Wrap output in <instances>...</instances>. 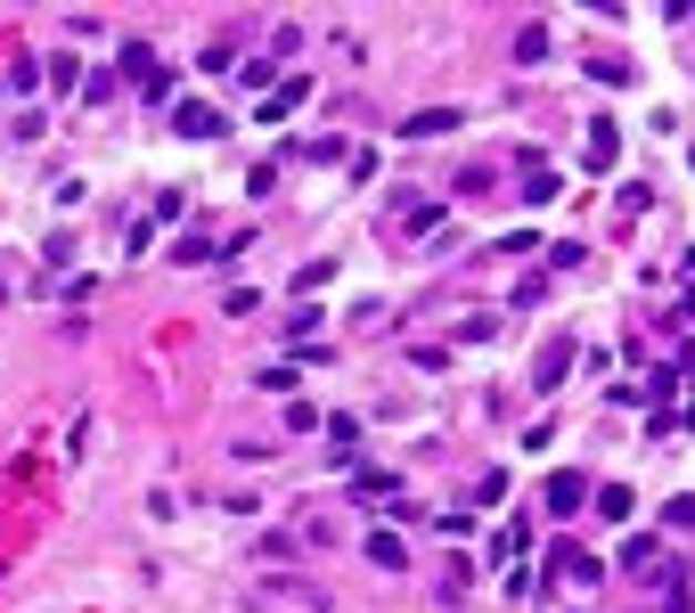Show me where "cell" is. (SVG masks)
<instances>
[{
    "label": "cell",
    "instance_id": "6da1fadb",
    "mask_svg": "<svg viewBox=\"0 0 695 613\" xmlns=\"http://www.w3.org/2000/svg\"><path fill=\"white\" fill-rule=\"evenodd\" d=\"M573 361H581V344H573V328H557L549 344H540V361H532V385L540 393H557L564 376H573Z\"/></svg>",
    "mask_w": 695,
    "mask_h": 613
},
{
    "label": "cell",
    "instance_id": "7a4b0ae2",
    "mask_svg": "<svg viewBox=\"0 0 695 613\" xmlns=\"http://www.w3.org/2000/svg\"><path fill=\"white\" fill-rule=\"evenodd\" d=\"M589 491H598V482H589L581 467H557V475H549V516H557V523H573L581 507H589Z\"/></svg>",
    "mask_w": 695,
    "mask_h": 613
},
{
    "label": "cell",
    "instance_id": "3957f363",
    "mask_svg": "<svg viewBox=\"0 0 695 613\" xmlns=\"http://www.w3.org/2000/svg\"><path fill=\"white\" fill-rule=\"evenodd\" d=\"M450 132H467V107H417L402 123V139H450Z\"/></svg>",
    "mask_w": 695,
    "mask_h": 613
},
{
    "label": "cell",
    "instance_id": "277c9868",
    "mask_svg": "<svg viewBox=\"0 0 695 613\" xmlns=\"http://www.w3.org/2000/svg\"><path fill=\"white\" fill-rule=\"evenodd\" d=\"M214 132H221V115L205 107V98H180L173 107V139H214Z\"/></svg>",
    "mask_w": 695,
    "mask_h": 613
},
{
    "label": "cell",
    "instance_id": "5b68a950",
    "mask_svg": "<svg viewBox=\"0 0 695 613\" xmlns=\"http://www.w3.org/2000/svg\"><path fill=\"white\" fill-rule=\"evenodd\" d=\"M614 156H622V123H614V115H598V123H589V173H605Z\"/></svg>",
    "mask_w": 695,
    "mask_h": 613
},
{
    "label": "cell",
    "instance_id": "8992f818",
    "mask_svg": "<svg viewBox=\"0 0 695 613\" xmlns=\"http://www.w3.org/2000/svg\"><path fill=\"white\" fill-rule=\"evenodd\" d=\"M164 262H173V270H205V262H214V238H205V229H180Z\"/></svg>",
    "mask_w": 695,
    "mask_h": 613
},
{
    "label": "cell",
    "instance_id": "52a82bcc",
    "mask_svg": "<svg viewBox=\"0 0 695 613\" xmlns=\"http://www.w3.org/2000/svg\"><path fill=\"white\" fill-rule=\"evenodd\" d=\"M115 74H123V82H139V91H147V82H156L164 66H156V50H147V41H123V58H115Z\"/></svg>",
    "mask_w": 695,
    "mask_h": 613
},
{
    "label": "cell",
    "instance_id": "ba28073f",
    "mask_svg": "<svg viewBox=\"0 0 695 613\" xmlns=\"http://www.w3.org/2000/svg\"><path fill=\"white\" fill-rule=\"evenodd\" d=\"M655 557H663V540H655V532H630L614 564H622V573H655Z\"/></svg>",
    "mask_w": 695,
    "mask_h": 613
},
{
    "label": "cell",
    "instance_id": "9c48e42d",
    "mask_svg": "<svg viewBox=\"0 0 695 613\" xmlns=\"http://www.w3.org/2000/svg\"><path fill=\"white\" fill-rule=\"evenodd\" d=\"M589 507H598L605 523H622L630 507H639V491H630V482H598V491H589Z\"/></svg>",
    "mask_w": 695,
    "mask_h": 613
},
{
    "label": "cell",
    "instance_id": "30bf717a",
    "mask_svg": "<svg viewBox=\"0 0 695 613\" xmlns=\"http://www.w3.org/2000/svg\"><path fill=\"white\" fill-rule=\"evenodd\" d=\"M303 98H311V74H287V91H270V98H262V123H279L287 107H303Z\"/></svg>",
    "mask_w": 695,
    "mask_h": 613
},
{
    "label": "cell",
    "instance_id": "8fae6325",
    "mask_svg": "<svg viewBox=\"0 0 695 613\" xmlns=\"http://www.w3.org/2000/svg\"><path fill=\"white\" fill-rule=\"evenodd\" d=\"M549 50H557V33H549V25H523V33H516V66H540Z\"/></svg>",
    "mask_w": 695,
    "mask_h": 613
},
{
    "label": "cell",
    "instance_id": "7c38bea8",
    "mask_svg": "<svg viewBox=\"0 0 695 613\" xmlns=\"http://www.w3.org/2000/svg\"><path fill=\"white\" fill-rule=\"evenodd\" d=\"M369 564H385V573H402V564H409L402 532H369Z\"/></svg>",
    "mask_w": 695,
    "mask_h": 613
},
{
    "label": "cell",
    "instance_id": "4fadbf2b",
    "mask_svg": "<svg viewBox=\"0 0 695 613\" xmlns=\"http://www.w3.org/2000/svg\"><path fill=\"white\" fill-rule=\"evenodd\" d=\"M41 82H50V91H74V82H82V58H66V50L41 58Z\"/></svg>",
    "mask_w": 695,
    "mask_h": 613
},
{
    "label": "cell",
    "instance_id": "5bb4252c",
    "mask_svg": "<svg viewBox=\"0 0 695 613\" xmlns=\"http://www.w3.org/2000/svg\"><path fill=\"white\" fill-rule=\"evenodd\" d=\"M320 328H328V311H320V303H294V311H287V335H294V344H311Z\"/></svg>",
    "mask_w": 695,
    "mask_h": 613
},
{
    "label": "cell",
    "instance_id": "9a60e30c",
    "mask_svg": "<svg viewBox=\"0 0 695 613\" xmlns=\"http://www.w3.org/2000/svg\"><path fill=\"white\" fill-rule=\"evenodd\" d=\"M557 197H564L557 164H549V173H523V205H557Z\"/></svg>",
    "mask_w": 695,
    "mask_h": 613
},
{
    "label": "cell",
    "instance_id": "2e32d148",
    "mask_svg": "<svg viewBox=\"0 0 695 613\" xmlns=\"http://www.w3.org/2000/svg\"><path fill=\"white\" fill-rule=\"evenodd\" d=\"M663 532H695V491H671L663 499Z\"/></svg>",
    "mask_w": 695,
    "mask_h": 613
},
{
    "label": "cell",
    "instance_id": "e0dca14e",
    "mask_svg": "<svg viewBox=\"0 0 695 613\" xmlns=\"http://www.w3.org/2000/svg\"><path fill=\"white\" fill-rule=\"evenodd\" d=\"M655 589H663V613H695V598H687V573H655Z\"/></svg>",
    "mask_w": 695,
    "mask_h": 613
},
{
    "label": "cell",
    "instance_id": "ac0fdd59",
    "mask_svg": "<svg viewBox=\"0 0 695 613\" xmlns=\"http://www.w3.org/2000/svg\"><path fill=\"white\" fill-rule=\"evenodd\" d=\"M115 66H91V74H82V98H91V107H107V98H115Z\"/></svg>",
    "mask_w": 695,
    "mask_h": 613
},
{
    "label": "cell",
    "instance_id": "d6986e66",
    "mask_svg": "<svg viewBox=\"0 0 695 613\" xmlns=\"http://www.w3.org/2000/svg\"><path fill=\"white\" fill-rule=\"evenodd\" d=\"M491 335H499L491 311H467V320H458V344H491Z\"/></svg>",
    "mask_w": 695,
    "mask_h": 613
},
{
    "label": "cell",
    "instance_id": "ffe728a7",
    "mask_svg": "<svg viewBox=\"0 0 695 613\" xmlns=\"http://www.w3.org/2000/svg\"><path fill=\"white\" fill-rule=\"evenodd\" d=\"M352 491H361V499H393V475L385 467H361V475H352Z\"/></svg>",
    "mask_w": 695,
    "mask_h": 613
},
{
    "label": "cell",
    "instance_id": "44dd1931",
    "mask_svg": "<svg viewBox=\"0 0 695 613\" xmlns=\"http://www.w3.org/2000/svg\"><path fill=\"white\" fill-rule=\"evenodd\" d=\"M188 214V188H156V214H147V221H180Z\"/></svg>",
    "mask_w": 695,
    "mask_h": 613
},
{
    "label": "cell",
    "instance_id": "7402d4cb",
    "mask_svg": "<svg viewBox=\"0 0 695 613\" xmlns=\"http://www.w3.org/2000/svg\"><path fill=\"white\" fill-rule=\"evenodd\" d=\"M262 393H279V401H294V393H303V376H294V368H262Z\"/></svg>",
    "mask_w": 695,
    "mask_h": 613
},
{
    "label": "cell",
    "instance_id": "603a6c76",
    "mask_svg": "<svg viewBox=\"0 0 695 613\" xmlns=\"http://www.w3.org/2000/svg\"><path fill=\"white\" fill-rule=\"evenodd\" d=\"M328 441L335 450H361V417H328Z\"/></svg>",
    "mask_w": 695,
    "mask_h": 613
},
{
    "label": "cell",
    "instance_id": "cb8c5ba5",
    "mask_svg": "<svg viewBox=\"0 0 695 613\" xmlns=\"http://www.w3.org/2000/svg\"><path fill=\"white\" fill-rule=\"evenodd\" d=\"M442 523V540H475V516H467V507H450V516H434Z\"/></svg>",
    "mask_w": 695,
    "mask_h": 613
},
{
    "label": "cell",
    "instance_id": "d4e9b609",
    "mask_svg": "<svg viewBox=\"0 0 695 613\" xmlns=\"http://www.w3.org/2000/svg\"><path fill=\"white\" fill-rule=\"evenodd\" d=\"M475 499H483V507H499V499H508V467H491V475H483V482H475Z\"/></svg>",
    "mask_w": 695,
    "mask_h": 613
},
{
    "label": "cell",
    "instance_id": "484cf974",
    "mask_svg": "<svg viewBox=\"0 0 695 613\" xmlns=\"http://www.w3.org/2000/svg\"><path fill=\"white\" fill-rule=\"evenodd\" d=\"M589 74H598V82H614V91H622V82L639 74V66H622V58H589Z\"/></svg>",
    "mask_w": 695,
    "mask_h": 613
},
{
    "label": "cell",
    "instance_id": "4316f807",
    "mask_svg": "<svg viewBox=\"0 0 695 613\" xmlns=\"http://www.w3.org/2000/svg\"><path fill=\"white\" fill-rule=\"evenodd\" d=\"M0 82H9V91H33V82H41V58H17V66L0 74Z\"/></svg>",
    "mask_w": 695,
    "mask_h": 613
},
{
    "label": "cell",
    "instance_id": "83f0119b",
    "mask_svg": "<svg viewBox=\"0 0 695 613\" xmlns=\"http://www.w3.org/2000/svg\"><path fill=\"white\" fill-rule=\"evenodd\" d=\"M335 279V262H303V270H294V294H311V287H328Z\"/></svg>",
    "mask_w": 695,
    "mask_h": 613
},
{
    "label": "cell",
    "instance_id": "f1b7e54d",
    "mask_svg": "<svg viewBox=\"0 0 695 613\" xmlns=\"http://www.w3.org/2000/svg\"><path fill=\"white\" fill-rule=\"evenodd\" d=\"M687 270H695V246H687Z\"/></svg>",
    "mask_w": 695,
    "mask_h": 613
},
{
    "label": "cell",
    "instance_id": "f546056e",
    "mask_svg": "<svg viewBox=\"0 0 695 613\" xmlns=\"http://www.w3.org/2000/svg\"><path fill=\"white\" fill-rule=\"evenodd\" d=\"M0 91H9V82H0Z\"/></svg>",
    "mask_w": 695,
    "mask_h": 613
}]
</instances>
